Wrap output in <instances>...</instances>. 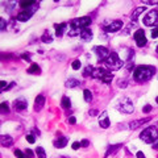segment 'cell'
<instances>
[{
	"mask_svg": "<svg viewBox=\"0 0 158 158\" xmlns=\"http://www.w3.org/2000/svg\"><path fill=\"white\" fill-rule=\"evenodd\" d=\"M156 73V69L153 66H148V65H141V66H137L133 71V78L136 82H148L149 79H152L153 74Z\"/></svg>",
	"mask_w": 158,
	"mask_h": 158,
	"instance_id": "cell-1",
	"label": "cell"
},
{
	"mask_svg": "<svg viewBox=\"0 0 158 158\" xmlns=\"http://www.w3.org/2000/svg\"><path fill=\"white\" fill-rule=\"evenodd\" d=\"M140 138L145 144H156L158 140V131L156 127H148L140 134Z\"/></svg>",
	"mask_w": 158,
	"mask_h": 158,
	"instance_id": "cell-2",
	"label": "cell"
},
{
	"mask_svg": "<svg viewBox=\"0 0 158 158\" xmlns=\"http://www.w3.org/2000/svg\"><path fill=\"white\" fill-rule=\"evenodd\" d=\"M104 63L108 69H111V70H119V69H121L123 65H124V62L120 59V57L116 53H111L109 57L104 61Z\"/></svg>",
	"mask_w": 158,
	"mask_h": 158,
	"instance_id": "cell-3",
	"label": "cell"
},
{
	"mask_svg": "<svg viewBox=\"0 0 158 158\" xmlns=\"http://www.w3.org/2000/svg\"><path fill=\"white\" fill-rule=\"evenodd\" d=\"M142 22L145 24L146 26H154V25H158V12L157 11H149L146 13V16L144 17Z\"/></svg>",
	"mask_w": 158,
	"mask_h": 158,
	"instance_id": "cell-4",
	"label": "cell"
},
{
	"mask_svg": "<svg viewBox=\"0 0 158 158\" xmlns=\"http://www.w3.org/2000/svg\"><path fill=\"white\" fill-rule=\"evenodd\" d=\"M91 24V18L90 17H79V18H75V20L71 21V26L74 28H78V29H86V28H88V25Z\"/></svg>",
	"mask_w": 158,
	"mask_h": 158,
	"instance_id": "cell-5",
	"label": "cell"
},
{
	"mask_svg": "<svg viewBox=\"0 0 158 158\" xmlns=\"http://www.w3.org/2000/svg\"><path fill=\"white\" fill-rule=\"evenodd\" d=\"M134 41H136V44L138 48H142V46H145L146 42H148V40H146V37H145V32H144V29H138L134 32Z\"/></svg>",
	"mask_w": 158,
	"mask_h": 158,
	"instance_id": "cell-6",
	"label": "cell"
},
{
	"mask_svg": "<svg viewBox=\"0 0 158 158\" xmlns=\"http://www.w3.org/2000/svg\"><path fill=\"white\" fill-rule=\"evenodd\" d=\"M119 111H121V112H124V113H133V111H134V107H133V104H132V101L129 100V99H123L121 100V103L119 104Z\"/></svg>",
	"mask_w": 158,
	"mask_h": 158,
	"instance_id": "cell-7",
	"label": "cell"
},
{
	"mask_svg": "<svg viewBox=\"0 0 158 158\" xmlns=\"http://www.w3.org/2000/svg\"><path fill=\"white\" fill-rule=\"evenodd\" d=\"M94 52L96 53V57H97L99 61H105V59L109 57V54H111L109 50L107 48H104V46H95Z\"/></svg>",
	"mask_w": 158,
	"mask_h": 158,
	"instance_id": "cell-8",
	"label": "cell"
},
{
	"mask_svg": "<svg viewBox=\"0 0 158 158\" xmlns=\"http://www.w3.org/2000/svg\"><path fill=\"white\" fill-rule=\"evenodd\" d=\"M34 11H36V5L33 7V8H29V9H25V11H21L18 15L16 16V18H17V21H21V22H24V21H28L29 18L33 16V13H34Z\"/></svg>",
	"mask_w": 158,
	"mask_h": 158,
	"instance_id": "cell-9",
	"label": "cell"
},
{
	"mask_svg": "<svg viewBox=\"0 0 158 158\" xmlns=\"http://www.w3.org/2000/svg\"><path fill=\"white\" fill-rule=\"evenodd\" d=\"M123 28V21L120 20H115V21H111L107 26H104V30L107 33H115V32L120 30Z\"/></svg>",
	"mask_w": 158,
	"mask_h": 158,
	"instance_id": "cell-10",
	"label": "cell"
},
{
	"mask_svg": "<svg viewBox=\"0 0 158 158\" xmlns=\"http://www.w3.org/2000/svg\"><path fill=\"white\" fill-rule=\"evenodd\" d=\"M109 71L108 70H105V69H103V67H97V69H94V71H92V78H95V79H103L107 74H108Z\"/></svg>",
	"mask_w": 158,
	"mask_h": 158,
	"instance_id": "cell-11",
	"label": "cell"
},
{
	"mask_svg": "<svg viewBox=\"0 0 158 158\" xmlns=\"http://www.w3.org/2000/svg\"><path fill=\"white\" fill-rule=\"evenodd\" d=\"M99 124H100V127L103 128V129H107L109 127V119H108V113L105 112H101L99 115Z\"/></svg>",
	"mask_w": 158,
	"mask_h": 158,
	"instance_id": "cell-12",
	"label": "cell"
},
{
	"mask_svg": "<svg viewBox=\"0 0 158 158\" xmlns=\"http://www.w3.org/2000/svg\"><path fill=\"white\" fill-rule=\"evenodd\" d=\"M26 100L24 99V97H20V99H16L15 101H13V108H15L16 111H22L26 108Z\"/></svg>",
	"mask_w": 158,
	"mask_h": 158,
	"instance_id": "cell-13",
	"label": "cell"
},
{
	"mask_svg": "<svg viewBox=\"0 0 158 158\" xmlns=\"http://www.w3.org/2000/svg\"><path fill=\"white\" fill-rule=\"evenodd\" d=\"M45 104V96L44 95H38L34 100V111H41Z\"/></svg>",
	"mask_w": 158,
	"mask_h": 158,
	"instance_id": "cell-14",
	"label": "cell"
},
{
	"mask_svg": "<svg viewBox=\"0 0 158 158\" xmlns=\"http://www.w3.org/2000/svg\"><path fill=\"white\" fill-rule=\"evenodd\" d=\"M150 121V117H145V119H140V120H136V121H132L131 124H129V128L131 129H137L138 127H141V125H144L145 123Z\"/></svg>",
	"mask_w": 158,
	"mask_h": 158,
	"instance_id": "cell-15",
	"label": "cell"
},
{
	"mask_svg": "<svg viewBox=\"0 0 158 158\" xmlns=\"http://www.w3.org/2000/svg\"><path fill=\"white\" fill-rule=\"evenodd\" d=\"M54 28H55V36L61 37L63 34V32L66 30L67 24H66V22H62V24H54Z\"/></svg>",
	"mask_w": 158,
	"mask_h": 158,
	"instance_id": "cell-16",
	"label": "cell"
},
{
	"mask_svg": "<svg viewBox=\"0 0 158 158\" xmlns=\"http://www.w3.org/2000/svg\"><path fill=\"white\" fill-rule=\"evenodd\" d=\"M80 38H82V41H86V42L91 41V40H92V32L88 29V28L83 29L82 33H80Z\"/></svg>",
	"mask_w": 158,
	"mask_h": 158,
	"instance_id": "cell-17",
	"label": "cell"
},
{
	"mask_svg": "<svg viewBox=\"0 0 158 158\" xmlns=\"http://www.w3.org/2000/svg\"><path fill=\"white\" fill-rule=\"evenodd\" d=\"M12 144H13V138L11 136H8V134H3L1 136V145L5 146V148H9V146H12Z\"/></svg>",
	"mask_w": 158,
	"mask_h": 158,
	"instance_id": "cell-18",
	"label": "cell"
},
{
	"mask_svg": "<svg viewBox=\"0 0 158 158\" xmlns=\"http://www.w3.org/2000/svg\"><path fill=\"white\" fill-rule=\"evenodd\" d=\"M67 142H69V138L67 137H61V138H58L57 141H54V146L58 148V149H62V148L66 146Z\"/></svg>",
	"mask_w": 158,
	"mask_h": 158,
	"instance_id": "cell-19",
	"label": "cell"
},
{
	"mask_svg": "<svg viewBox=\"0 0 158 158\" xmlns=\"http://www.w3.org/2000/svg\"><path fill=\"white\" fill-rule=\"evenodd\" d=\"M78 86H80V82H79L78 79L70 78L66 80V87H69V88H74V87H78Z\"/></svg>",
	"mask_w": 158,
	"mask_h": 158,
	"instance_id": "cell-20",
	"label": "cell"
},
{
	"mask_svg": "<svg viewBox=\"0 0 158 158\" xmlns=\"http://www.w3.org/2000/svg\"><path fill=\"white\" fill-rule=\"evenodd\" d=\"M144 11H146V8H145V7H138L136 11L133 12V15H132V21H136L137 18H138V16H140Z\"/></svg>",
	"mask_w": 158,
	"mask_h": 158,
	"instance_id": "cell-21",
	"label": "cell"
},
{
	"mask_svg": "<svg viewBox=\"0 0 158 158\" xmlns=\"http://www.w3.org/2000/svg\"><path fill=\"white\" fill-rule=\"evenodd\" d=\"M36 5V3L34 1H32V0H28V1H20V7L24 9H29V7H34Z\"/></svg>",
	"mask_w": 158,
	"mask_h": 158,
	"instance_id": "cell-22",
	"label": "cell"
},
{
	"mask_svg": "<svg viewBox=\"0 0 158 158\" xmlns=\"http://www.w3.org/2000/svg\"><path fill=\"white\" fill-rule=\"evenodd\" d=\"M61 107H62V108H65V109H66V108H70V107H71V101H70V99H69L67 96H63V97H62V100H61Z\"/></svg>",
	"mask_w": 158,
	"mask_h": 158,
	"instance_id": "cell-23",
	"label": "cell"
},
{
	"mask_svg": "<svg viewBox=\"0 0 158 158\" xmlns=\"http://www.w3.org/2000/svg\"><path fill=\"white\" fill-rule=\"evenodd\" d=\"M40 67L37 66L36 63H32V66L28 69V74H40Z\"/></svg>",
	"mask_w": 158,
	"mask_h": 158,
	"instance_id": "cell-24",
	"label": "cell"
},
{
	"mask_svg": "<svg viewBox=\"0 0 158 158\" xmlns=\"http://www.w3.org/2000/svg\"><path fill=\"white\" fill-rule=\"evenodd\" d=\"M83 97H84V101L90 103V101L92 100V92L90 90H84L83 91Z\"/></svg>",
	"mask_w": 158,
	"mask_h": 158,
	"instance_id": "cell-25",
	"label": "cell"
},
{
	"mask_svg": "<svg viewBox=\"0 0 158 158\" xmlns=\"http://www.w3.org/2000/svg\"><path fill=\"white\" fill-rule=\"evenodd\" d=\"M36 154H37V157H38V158H46L45 150H44V148H41V146H38L36 149Z\"/></svg>",
	"mask_w": 158,
	"mask_h": 158,
	"instance_id": "cell-26",
	"label": "cell"
},
{
	"mask_svg": "<svg viewBox=\"0 0 158 158\" xmlns=\"http://www.w3.org/2000/svg\"><path fill=\"white\" fill-rule=\"evenodd\" d=\"M92 71H94V67L88 65V66L84 69V70H83V77H88V75H92Z\"/></svg>",
	"mask_w": 158,
	"mask_h": 158,
	"instance_id": "cell-27",
	"label": "cell"
},
{
	"mask_svg": "<svg viewBox=\"0 0 158 158\" xmlns=\"http://www.w3.org/2000/svg\"><path fill=\"white\" fill-rule=\"evenodd\" d=\"M112 79H113V75L111 73H108L103 79H101V82H103V83H111V82H112Z\"/></svg>",
	"mask_w": 158,
	"mask_h": 158,
	"instance_id": "cell-28",
	"label": "cell"
},
{
	"mask_svg": "<svg viewBox=\"0 0 158 158\" xmlns=\"http://www.w3.org/2000/svg\"><path fill=\"white\" fill-rule=\"evenodd\" d=\"M80 66H82V63H80V61H79V59H75V61L71 63V67L74 69V70H79V69H80Z\"/></svg>",
	"mask_w": 158,
	"mask_h": 158,
	"instance_id": "cell-29",
	"label": "cell"
},
{
	"mask_svg": "<svg viewBox=\"0 0 158 158\" xmlns=\"http://www.w3.org/2000/svg\"><path fill=\"white\" fill-rule=\"evenodd\" d=\"M120 146H121V145H112V146H109V149L107 150V156L111 154V153H113V152H116V150H119Z\"/></svg>",
	"mask_w": 158,
	"mask_h": 158,
	"instance_id": "cell-30",
	"label": "cell"
},
{
	"mask_svg": "<svg viewBox=\"0 0 158 158\" xmlns=\"http://www.w3.org/2000/svg\"><path fill=\"white\" fill-rule=\"evenodd\" d=\"M42 41H44V42H46V44L52 42V37L49 36V33H45V34L42 36Z\"/></svg>",
	"mask_w": 158,
	"mask_h": 158,
	"instance_id": "cell-31",
	"label": "cell"
},
{
	"mask_svg": "<svg viewBox=\"0 0 158 158\" xmlns=\"http://www.w3.org/2000/svg\"><path fill=\"white\" fill-rule=\"evenodd\" d=\"M26 141L29 142V144H34L36 142V138H34V136H32V134H28V136H26Z\"/></svg>",
	"mask_w": 158,
	"mask_h": 158,
	"instance_id": "cell-32",
	"label": "cell"
},
{
	"mask_svg": "<svg viewBox=\"0 0 158 158\" xmlns=\"http://www.w3.org/2000/svg\"><path fill=\"white\" fill-rule=\"evenodd\" d=\"M15 156H16L17 158H25L24 153H22L21 150H18V149H16V150H15Z\"/></svg>",
	"mask_w": 158,
	"mask_h": 158,
	"instance_id": "cell-33",
	"label": "cell"
},
{
	"mask_svg": "<svg viewBox=\"0 0 158 158\" xmlns=\"http://www.w3.org/2000/svg\"><path fill=\"white\" fill-rule=\"evenodd\" d=\"M157 37H158V26L153 28L152 30V38H157Z\"/></svg>",
	"mask_w": 158,
	"mask_h": 158,
	"instance_id": "cell-34",
	"label": "cell"
},
{
	"mask_svg": "<svg viewBox=\"0 0 158 158\" xmlns=\"http://www.w3.org/2000/svg\"><path fill=\"white\" fill-rule=\"evenodd\" d=\"M152 109H153V107L148 104V105H145V107H144V108H142V112H144V113H149Z\"/></svg>",
	"mask_w": 158,
	"mask_h": 158,
	"instance_id": "cell-35",
	"label": "cell"
},
{
	"mask_svg": "<svg viewBox=\"0 0 158 158\" xmlns=\"http://www.w3.org/2000/svg\"><path fill=\"white\" fill-rule=\"evenodd\" d=\"M1 111H3V112H8V111H9V108H8V103L3 101V103H1Z\"/></svg>",
	"mask_w": 158,
	"mask_h": 158,
	"instance_id": "cell-36",
	"label": "cell"
},
{
	"mask_svg": "<svg viewBox=\"0 0 158 158\" xmlns=\"http://www.w3.org/2000/svg\"><path fill=\"white\" fill-rule=\"evenodd\" d=\"M71 148H73L74 150H78L79 148H82V145H80V142H78V141H77V142H74L73 145H71Z\"/></svg>",
	"mask_w": 158,
	"mask_h": 158,
	"instance_id": "cell-37",
	"label": "cell"
},
{
	"mask_svg": "<svg viewBox=\"0 0 158 158\" xmlns=\"http://www.w3.org/2000/svg\"><path fill=\"white\" fill-rule=\"evenodd\" d=\"M25 154H26L28 157H29V158H33V157H34V153L32 152L30 149H26V150H25Z\"/></svg>",
	"mask_w": 158,
	"mask_h": 158,
	"instance_id": "cell-38",
	"label": "cell"
},
{
	"mask_svg": "<svg viewBox=\"0 0 158 158\" xmlns=\"http://www.w3.org/2000/svg\"><path fill=\"white\" fill-rule=\"evenodd\" d=\"M1 28H0V29H1V32H4L5 30V26H7V22H5V20H4V18H1Z\"/></svg>",
	"mask_w": 158,
	"mask_h": 158,
	"instance_id": "cell-39",
	"label": "cell"
},
{
	"mask_svg": "<svg viewBox=\"0 0 158 158\" xmlns=\"http://www.w3.org/2000/svg\"><path fill=\"white\" fill-rule=\"evenodd\" d=\"M119 87L120 88H125V87H127V82H125V80H120L119 82Z\"/></svg>",
	"mask_w": 158,
	"mask_h": 158,
	"instance_id": "cell-40",
	"label": "cell"
},
{
	"mask_svg": "<svg viewBox=\"0 0 158 158\" xmlns=\"http://www.w3.org/2000/svg\"><path fill=\"white\" fill-rule=\"evenodd\" d=\"M77 123V119L74 117V116H70V117H69V124H75Z\"/></svg>",
	"mask_w": 158,
	"mask_h": 158,
	"instance_id": "cell-41",
	"label": "cell"
},
{
	"mask_svg": "<svg viewBox=\"0 0 158 158\" xmlns=\"http://www.w3.org/2000/svg\"><path fill=\"white\" fill-rule=\"evenodd\" d=\"M21 58L24 59V61H28V62H30V58H29V55H28V54H22V55H21Z\"/></svg>",
	"mask_w": 158,
	"mask_h": 158,
	"instance_id": "cell-42",
	"label": "cell"
},
{
	"mask_svg": "<svg viewBox=\"0 0 158 158\" xmlns=\"http://www.w3.org/2000/svg\"><path fill=\"white\" fill-rule=\"evenodd\" d=\"M80 145H82V146H83V148H87V146H88V145H90V142H88V141H87V140H83V141H82V142H80Z\"/></svg>",
	"mask_w": 158,
	"mask_h": 158,
	"instance_id": "cell-43",
	"label": "cell"
},
{
	"mask_svg": "<svg viewBox=\"0 0 158 158\" xmlns=\"http://www.w3.org/2000/svg\"><path fill=\"white\" fill-rule=\"evenodd\" d=\"M137 158H145V154H144V153L142 152H137Z\"/></svg>",
	"mask_w": 158,
	"mask_h": 158,
	"instance_id": "cell-44",
	"label": "cell"
},
{
	"mask_svg": "<svg viewBox=\"0 0 158 158\" xmlns=\"http://www.w3.org/2000/svg\"><path fill=\"white\" fill-rule=\"evenodd\" d=\"M15 84H16V83H15V82H12V83H9V84H8V87H7V90H5V91H8V90H11V88H12L13 86H15Z\"/></svg>",
	"mask_w": 158,
	"mask_h": 158,
	"instance_id": "cell-45",
	"label": "cell"
},
{
	"mask_svg": "<svg viewBox=\"0 0 158 158\" xmlns=\"http://www.w3.org/2000/svg\"><path fill=\"white\" fill-rule=\"evenodd\" d=\"M96 113H97L96 111H90V115H91V116H95Z\"/></svg>",
	"mask_w": 158,
	"mask_h": 158,
	"instance_id": "cell-46",
	"label": "cell"
},
{
	"mask_svg": "<svg viewBox=\"0 0 158 158\" xmlns=\"http://www.w3.org/2000/svg\"><path fill=\"white\" fill-rule=\"evenodd\" d=\"M153 149H158V142H156L154 145H153Z\"/></svg>",
	"mask_w": 158,
	"mask_h": 158,
	"instance_id": "cell-47",
	"label": "cell"
},
{
	"mask_svg": "<svg viewBox=\"0 0 158 158\" xmlns=\"http://www.w3.org/2000/svg\"><path fill=\"white\" fill-rule=\"evenodd\" d=\"M156 101H157V103H158V96H157V97H156Z\"/></svg>",
	"mask_w": 158,
	"mask_h": 158,
	"instance_id": "cell-48",
	"label": "cell"
},
{
	"mask_svg": "<svg viewBox=\"0 0 158 158\" xmlns=\"http://www.w3.org/2000/svg\"><path fill=\"white\" fill-rule=\"evenodd\" d=\"M157 53H158V46H157Z\"/></svg>",
	"mask_w": 158,
	"mask_h": 158,
	"instance_id": "cell-49",
	"label": "cell"
}]
</instances>
